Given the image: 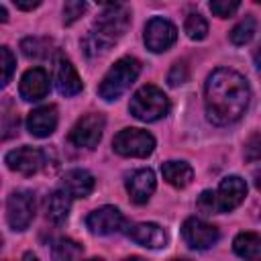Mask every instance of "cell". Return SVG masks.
Returning <instances> with one entry per match:
<instances>
[{
  "label": "cell",
  "mask_w": 261,
  "mask_h": 261,
  "mask_svg": "<svg viewBox=\"0 0 261 261\" xmlns=\"http://www.w3.org/2000/svg\"><path fill=\"white\" fill-rule=\"evenodd\" d=\"M206 116L216 126H226L237 122L251 102L249 82L234 69L218 67L214 69L204 86Z\"/></svg>",
  "instance_id": "obj_1"
},
{
  "label": "cell",
  "mask_w": 261,
  "mask_h": 261,
  "mask_svg": "<svg viewBox=\"0 0 261 261\" xmlns=\"http://www.w3.org/2000/svg\"><path fill=\"white\" fill-rule=\"evenodd\" d=\"M141 73V63L135 57H122L118 59L102 77L100 86H98V94L100 98H104L106 102H112L116 98H120L130 84L139 77Z\"/></svg>",
  "instance_id": "obj_2"
},
{
  "label": "cell",
  "mask_w": 261,
  "mask_h": 261,
  "mask_svg": "<svg viewBox=\"0 0 261 261\" xmlns=\"http://www.w3.org/2000/svg\"><path fill=\"white\" fill-rule=\"evenodd\" d=\"M128 110L137 120L155 122L169 112V98L157 86L147 84L133 94L128 102Z\"/></svg>",
  "instance_id": "obj_3"
},
{
  "label": "cell",
  "mask_w": 261,
  "mask_h": 261,
  "mask_svg": "<svg viewBox=\"0 0 261 261\" xmlns=\"http://www.w3.org/2000/svg\"><path fill=\"white\" fill-rule=\"evenodd\" d=\"M128 27H130V8L126 4L116 2V4H108L96 16L92 33L98 35L108 45H112L118 37H122L126 33Z\"/></svg>",
  "instance_id": "obj_4"
},
{
  "label": "cell",
  "mask_w": 261,
  "mask_h": 261,
  "mask_svg": "<svg viewBox=\"0 0 261 261\" xmlns=\"http://www.w3.org/2000/svg\"><path fill=\"white\" fill-rule=\"evenodd\" d=\"M112 149L122 157H149L155 149V137L143 128H122L112 139Z\"/></svg>",
  "instance_id": "obj_5"
},
{
  "label": "cell",
  "mask_w": 261,
  "mask_h": 261,
  "mask_svg": "<svg viewBox=\"0 0 261 261\" xmlns=\"http://www.w3.org/2000/svg\"><path fill=\"white\" fill-rule=\"evenodd\" d=\"M35 194L29 190H16L6 200V220L12 230H27L35 218Z\"/></svg>",
  "instance_id": "obj_6"
},
{
  "label": "cell",
  "mask_w": 261,
  "mask_h": 261,
  "mask_svg": "<svg viewBox=\"0 0 261 261\" xmlns=\"http://www.w3.org/2000/svg\"><path fill=\"white\" fill-rule=\"evenodd\" d=\"M143 39H145V45H147L149 51L163 53L171 45H175V41H177V29H175V24L171 20H167L163 16H153L145 24Z\"/></svg>",
  "instance_id": "obj_7"
},
{
  "label": "cell",
  "mask_w": 261,
  "mask_h": 261,
  "mask_svg": "<svg viewBox=\"0 0 261 261\" xmlns=\"http://www.w3.org/2000/svg\"><path fill=\"white\" fill-rule=\"evenodd\" d=\"M104 116L100 112H90V114H84L75 124L73 128L69 130V141L71 145L75 147H86V149H94L100 139H102V130H104Z\"/></svg>",
  "instance_id": "obj_8"
},
{
  "label": "cell",
  "mask_w": 261,
  "mask_h": 261,
  "mask_svg": "<svg viewBox=\"0 0 261 261\" xmlns=\"http://www.w3.org/2000/svg\"><path fill=\"white\" fill-rule=\"evenodd\" d=\"M181 239L186 241V245L190 249L204 251V249H210L212 245L218 243L220 232L214 224H208L196 216H190L181 224Z\"/></svg>",
  "instance_id": "obj_9"
},
{
  "label": "cell",
  "mask_w": 261,
  "mask_h": 261,
  "mask_svg": "<svg viewBox=\"0 0 261 261\" xmlns=\"http://www.w3.org/2000/svg\"><path fill=\"white\" fill-rule=\"evenodd\" d=\"M247 196V184L239 175H228L218 184V190L214 192L216 200V214L234 210Z\"/></svg>",
  "instance_id": "obj_10"
},
{
  "label": "cell",
  "mask_w": 261,
  "mask_h": 261,
  "mask_svg": "<svg viewBox=\"0 0 261 261\" xmlns=\"http://www.w3.org/2000/svg\"><path fill=\"white\" fill-rule=\"evenodd\" d=\"M86 226L90 228V232L100 234V237L114 234V232L122 230L124 216L116 206H100L86 216Z\"/></svg>",
  "instance_id": "obj_11"
},
{
  "label": "cell",
  "mask_w": 261,
  "mask_h": 261,
  "mask_svg": "<svg viewBox=\"0 0 261 261\" xmlns=\"http://www.w3.org/2000/svg\"><path fill=\"white\" fill-rule=\"evenodd\" d=\"M43 157L45 155H43L41 149H35V147L24 145V147H18V149L8 151L6 157H4V161H6L8 169H12V171H18L22 175H33V173H37L43 167V163H45Z\"/></svg>",
  "instance_id": "obj_12"
},
{
  "label": "cell",
  "mask_w": 261,
  "mask_h": 261,
  "mask_svg": "<svg viewBox=\"0 0 261 261\" xmlns=\"http://www.w3.org/2000/svg\"><path fill=\"white\" fill-rule=\"evenodd\" d=\"M49 92V75L43 67H31L22 73L18 84V94L24 102H39Z\"/></svg>",
  "instance_id": "obj_13"
},
{
  "label": "cell",
  "mask_w": 261,
  "mask_h": 261,
  "mask_svg": "<svg viewBox=\"0 0 261 261\" xmlns=\"http://www.w3.org/2000/svg\"><path fill=\"white\" fill-rule=\"evenodd\" d=\"M57 122H59V116H57V108L53 104L39 106V108L31 110L29 116H27L29 133L33 137H39V139H45V137L53 135L55 128H57Z\"/></svg>",
  "instance_id": "obj_14"
},
{
  "label": "cell",
  "mask_w": 261,
  "mask_h": 261,
  "mask_svg": "<svg viewBox=\"0 0 261 261\" xmlns=\"http://www.w3.org/2000/svg\"><path fill=\"white\" fill-rule=\"evenodd\" d=\"M126 237L145 249H163L167 245V232L155 222H139L126 230Z\"/></svg>",
  "instance_id": "obj_15"
},
{
  "label": "cell",
  "mask_w": 261,
  "mask_h": 261,
  "mask_svg": "<svg viewBox=\"0 0 261 261\" xmlns=\"http://www.w3.org/2000/svg\"><path fill=\"white\" fill-rule=\"evenodd\" d=\"M155 186H157V179H155L153 169L149 167L133 171L126 179V192L135 204H145L155 192Z\"/></svg>",
  "instance_id": "obj_16"
},
{
  "label": "cell",
  "mask_w": 261,
  "mask_h": 261,
  "mask_svg": "<svg viewBox=\"0 0 261 261\" xmlns=\"http://www.w3.org/2000/svg\"><path fill=\"white\" fill-rule=\"evenodd\" d=\"M55 86H57V92L67 98L82 92V77L77 75L71 61L65 57H57L55 61Z\"/></svg>",
  "instance_id": "obj_17"
},
{
  "label": "cell",
  "mask_w": 261,
  "mask_h": 261,
  "mask_svg": "<svg viewBox=\"0 0 261 261\" xmlns=\"http://www.w3.org/2000/svg\"><path fill=\"white\" fill-rule=\"evenodd\" d=\"M96 188V179L86 169H69L63 175V190L71 198H88Z\"/></svg>",
  "instance_id": "obj_18"
},
{
  "label": "cell",
  "mask_w": 261,
  "mask_h": 261,
  "mask_svg": "<svg viewBox=\"0 0 261 261\" xmlns=\"http://www.w3.org/2000/svg\"><path fill=\"white\" fill-rule=\"evenodd\" d=\"M232 251L243 261H261V234L255 232H239L232 241Z\"/></svg>",
  "instance_id": "obj_19"
},
{
  "label": "cell",
  "mask_w": 261,
  "mask_h": 261,
  "mask_svg": "<svg viewBox=\"0 0 261 261\" xmlns=\"http://www.w3.org/2000/svg\"><path fill=\"white\" fill-rule=\"evenodd\" d=\"M163 179L173 188H186L194 179V169L186 161H165L161 163Z\"/></svg>",
  "instance_id": "obj_20"
},
{
  "label": "cell",
  "mask_w": 261,
  "mask_h": 261,
  "mask_svg": "<svg viewBox=\"0 0 261 261\" xmlns=\"http://www.w3.org/2000/svg\"><path fill=\"white\" fill-rule=\"evenodd\" d=\"M69 208H71V196L61 188L55 190L49 198H47V218L53 222H63L69 216Z\"/></svg>",
  "instance_id": "obj_21"
},
{
  "label": "cell",
  "mask_w": 261,
  "mask_h": 261,
  "mask_svg": "<svg viewBox=\"0 0 261 261\" xmlns=\"http://www.w3.org/2000/svg\"><path fill=\"white\" fill-rule=\"evenodd\" d=\"M84 253V247L73 239H57L51 247V259L53 261H77Z\"/></svg>",
  "instance_id": "obj_22"
},
{
  "label": "cell",
  "mask_w": 261,
  "mask_h": 261,
  "mask_svg": "<svg viewBox=\"0 0 261 261\" xmlns=\"http://www.w3.org/2000/svg\"><path fill=\"white\" fill-rule=\"evenodd\" d=\"M255 18L253 16H245L243 20H239L234 27H232V31H230V43L232 45H237V47H243V45H247L251 39H253V35H255Z\"/></svg>",
  "instance_id": "obj_23"
},
{
  "label": "cell",
  "mask_w": 261,
  "mask_h": 261,
  "mask_svg": "<svg viewBox=\"0 0 261 261\" xmlns=\"http://www.w3.org/2000/svg\"><path fill=\"white\" fill-rule=\"evenodd\" d=\"M184 31L192 41H202L208 35V22L200 12H190L184 22Z\"/></svg>",
  "instance_id": "obj_24"
},
{
  "label": "cell",
  "mask_w": 261,
  "mask_h": 261,
  "mask_svg": "<svg viewBox=\"0 0 261 261\" xmlns=\"http://www.w3.org/2000/svg\"><path fill=\"white\" fill-rule=\"evenodd\" d=\"M51 41L49 39H41V37H27L20 41V49L29 59H41L45 57L51 49Z\"/></svg>",
  "instance_id": "obj_25"
},
{
  "label": "cell",
  "mask_w": 261,
  "mask_h": 261,
  "mask_svg": "<svg viewBox=\"0 0 261 261\" xmlns=\"http://www.w3.org/2000/svg\"><path fill=\"white\" fill-rule=\"evenodd\" d=\"M2 130H4V135H2L4 141H8V139H10L12 135H16V130H18V116H16V112H12V104H10V100L4 102Z\"/></svg>",
  "instance_id": "obj_26"
},
{
  "label": "cell",
  "mask_w": 261,
  "mask_h": 261,
  "mask_svg": "<svg viewBox=\"0 0 261 261\" xmlns=\"http://www.w3.org/2000/svg\"><path fill=\"white\" fill-rule=\"evenodd\" d=\"M243 157H245V161H251V163L261 159V133H259V130H255V133L245 141Z\"/></svg>",
  "instance_id": "obj_27"
},
{
  "label": "cell",
  "mask_w": 261,
  "mask_h": 261,
  "mask_svg": "<svg viewBox=\"0 0 261 261\" xmlns=\"http://www.w3.org/2000/svg\"><path fill=\"white\" fill-rule=\"evenodd\" d=\"M86 10H88V4L86 2H80V0L65 2L63 4V24H73Z\"/></svg>",
  "instance_id": "obj_28"
},
{
  "label": "cell",
  "mask_w": 261,
  "mask_h": 261,
  "mask_svg": "<svg viewBox=\"0 0 261 261\" xmlns=\"http://www.w3.org/2000/svg\"><path fill=\"white\" fill-rule=\"evenodd\" d=\"M239 6H241V2H237V0H214V2H210L208 4V8L212 10V14H216L218 18H228V16H232L237 10H239Z\"/></svg>",
  "instance_id": "obj_29"
},
{
  "label": "cell",
  "mask_w": 261,
  "mask_h": 261,
  "mask_svg": "<svg viewBox=\"0 0 261 261\" xmlns=\"http://www.w3.org/2000/svg\"><path fill=\"white\" fill-rule=\"evenodd\" d=\"M0 59H2V86H8L12 73H14V65H16V59L12 55V51L4 45L0 49Z\"/></svg>",
  "instance_id": "obj_30"
},
{
  "label": "cell",
  "mask_w": 261,
  "mask_h": 261,
  "mask_svg": "<svg viewBox=\"0 0 261 261\" xmlns=\"http://www.w3.org/2000/svg\"><path fill=\"white\" fill-rule=\"evenodd\" d=\"M188 75H190V69H188V63L186 61H175L167 73V84L169 86H181L184 82H188Z\"/></svg>",
  "instance_id": "obj_31"
},
{
  "label": "cell",
  "mask_w": 261,
  "mask_h": 261,
  "mask_svg": "<svg viewBox=\"0 0 261 261\" xmlns=\"http://www.w3.org/2000/svg\"><path fill=\"white\" fill-rule=\"evenodd\" d=\"M198 210H202L204 214H216V200H214V192L212 190H204L196 202Z\"/></svg>",
  "instance_id": "obj_32"
},
{
  "label": "cell",
  "mask_w": 261,
  "mask_h": 261,
  "mask_svg": "<svg viewBox=\"0 0 261 261\" xmlns=\"http://www.w3.org/2000/svg\"><path fill=\"white\" fill-rule=\"evenodd\" d=\"M14 4H16V8H20V10H33V8L41 6V0H35V2H20V0H14Z\"/></svg>",
  "instance_id": "obj_33"
},
{
  "label": "cell",
  "mask_w": 261,
  "mask_h": 261,
  "mask_svg": "<svg viewBox=\"0 0 261 261\" xmlns=\"http://www.w3.org/2000/svg\"><path fill=\"white\" fill-rule=\"evenodd\" d=\"M253 61H255L257 67H261V43H259V47H257L255 53H253Z\"/></svg>",
  "instance_id": "obj_34"
},
{
  "label": "cell",
  "mask_w": 261,
  "mask_h": 261,
  "mask_svg": "<svg viewBox=\"0 0 261 261\" xmlns=\"http://www.w3.org/2000/svg\"><path fill=\"white\" fill-rule=\"evenodd\" d=\"M253 181H255V188L261 192V169H257V171L253 173Z\"/></svg>",
  "instance_id": "obj_35"
},
{
  "label": "cell",
  "mask_w": 261,
  "mask_h": 261,
  "mask_svg": "<svg viewBox=\"0 0 261 261\" xmlns=\"http://www.w3.org/2000/svg\"><path fill=\"white\" fill-rule=\"evenodd\" d=\"M22 261H39V257H37L35 253H31V251H29V253H24V255H22Z\"/></svg>",
  "instance_id": "obj_36"
},
{
  "label": "cell",
  "mask_w": 261,
  "mask_h": 261,
  "mask_svg": "<svg viewBox=\"0 0 261 261\" xmlns=\"http://www.w3.org/2000/svg\"><path fill=\"white\" fill-rule=\"evenodd\" d=\"M6 18H8V16H6V6H4V4H0V20H2V22H6Z\"/></svg>",
  "instance_id": "obj_37"
},
{
  "label": "cell",
  "mask_w": 261,
  "mask_h": 261,
  "mask_svg": "<svg viewBox=\"0 0 261 261\" xmlns=\"http://www.w3.org/2000/svg\"><path fill=\"white\" fill-rule=\"evenodd\" d=\"M124 261H145L143 257H137V255H133V257H126Z\"/></svg>",
  "instance_id": "obj_38"
},
{
  "label": "cell",
  "mask_w": 261,
  "mask_h": 261,
  "mask_svg": "<svg viewBox=\"0 0 261 261\" xmlns=\"http://www.w3.org/2000/svg\"><path fill=\"white\" fill-rule=\"evenodd\" d=\"M88 261H104V259H100V257H94V259H88Z\"/></svg>",
  "instance_id": "obj_39"
},
{
  "label": "cell",
  "mask_w": 261,
  "mask_h": 261,
  "mask_svg": "<svg viewBox=\"0 0 261 261\" xmlns=\"http://www.w3.org/2000/svg\"><path fill=\"white\" fill-rule=\"evenodd\" d=\"M171 261H188V259H179V257H177V259H171Z\"/></svg>",
  "instance_id": "obj_40"
}]
</instances>
